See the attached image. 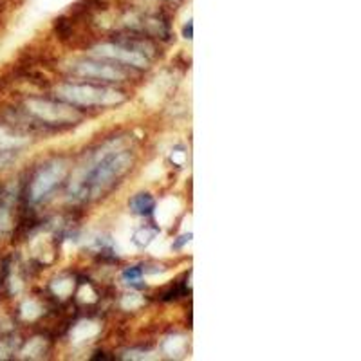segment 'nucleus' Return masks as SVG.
<instances>
[{
  "instance_id": "b1692460",
  "label": "nucleus",
  "mask_w": 361,
  "mask_h": 361,
  "mask_svg": "<svg viewBox=\"0 0 361 361\" xmlns=\"http://www.w3.org/2000/svg\"><path fill=\"white\" fill-rule=\"evenodd\" d=\"M11 219H9L8 209H0V230H9Z\"/></svg>"
},
{
  "instance_id": "f3484780",
  "label": "nucleus",
  "mask_w": 361,
  "mask_h": 361,
  "mask_svg": "<svg viewBox=\"0 0 361 361\" xmlns=\"http://www.w3.org/2000/svg\"><path fill=\"white\" fill-rule=\"evenodd\" d=\"M25 140H22V137H15V135L8 134V132H4L2 128H0V148H15V147H20V145H24Z\"/></svg>"
},
{
  "instance_id": "0eeeda50",
  "label": "nucleus",
  "mask_w": 361,
  "mask_h": 361,
  "mask_svg": "<svg viewBox=\"0 0 361 361\" xmlns=\"http://www.w3.org/2000/svg\"><path fill=\"white\" fill-rule=\"evenodd\" d=\"M180 209V201L176 197H166L157 204L156 208V221L161 226H170L172 221L176 219V215L179 214Z\"/></svg>"
},
{
  "instance_id": "2eb2a0df",
  "label": "nucleus",
  "mask_w": 361,
  "mask_h": 361,
  "mask_svg": "<svg viewBox=\"0 0 361 361\" xmlns=\"http://www.w3.org/2000/svg\"><path fill=\"white\" fill-rule=\"evenodd\" d=\"M45 350V341L42 338H33L22 350L24 357H38Z\"/></svg>"
},
{
  "instance_id": "39448f33",
  "label": "nucleus",
  "mask_w": 361,
  "mask_h": 361,
  "mask_svg": "<svg viewBox=\"0 0 361 361\" xmlns=\"http://www.w3.org/2000/svg\"><path fill=\"white\" fill-rule=\"evenodd\" d=\"M94 53L99 54V56L105 58H112V60H118V62L128 63V66L134 67H147L148 60L140 54L137 51H130V49H123V47H118V45L112 44H103L94 47Z\"/></svg>"
},
{
  "instance_id": "20e7f679",
  "label": "nucleus",
  "mask_w": 361,
  "mask_h": 361,
  "mask_svg": "<svg viewBox=\"0 0 361 361\" xmlns=\"http://www.w3.org/2000/svg\"><path fill=\"white\" fill-rule=\"evenodd\" d=\"M27 109L45 121H74L80 114L66 105H58L53 102H44V99H29Z\"/></svg>"
},
{
  "instance_id": "dca6fc26",
  "label": "nucleus",
  "mask_w": 361,
  "mask_h": 361,
  "mask_svg": "<svg viewBox=\"0 0 361 361\" xmlns=\"http://www.w3.org/2000/svg\"><path fill=\"white\" fill-rule=\"evenodd\" d=\"M145 305V300L140 293H127V295L121 298V307L127 309V311H134V309H140Z\"/></svg>"
},
{
  "instance_id": "f03ea898",
  "label": "nucleus",
  "mask_w": 361,
  "mask_h": 361,
  "mask_svg": "<svg viewBox=\"0 0 361 361\" xmlns=\"http://www.w3.org/2000/svg\"><path fill=\"white\" fill-rule=\"evenodd\" d=\"M62 99L80 105H116L123 102V94L118 90L96 89L90 85H62L56 89Z\"/></svg>"
},
{
  "instance_id": "412c9836",
  "label": "nucleus",
  "mask_w": 361,
  "mask_h": 361,
  "mask_svg": "<svg viewBox=\"0 0 361 361\" xmlns=\"http://www.w3.org/2000/svg\"><path fill=\"white\" fill-rule=\"evenodd\" d=\"M161 173H163V164H161V161H156V163H152L150 166H148V170L145 172V176H147L150 180H156V179H159Z\"/></svg>"
},
{
  "instance_id": "6e6552de",
  "label": "nucleus",
  "mask_w": 361,
  "mask_h": 361,
  "mask_svg": "<svg viewBox=\"0 0 361 361\" xmlns=\"http://www.w3.org/2000/svg\"><path fill=\"white\" fill-rule=\"evenodd\" d=\"M99 334V324L92 320H82L74 325L71 331V340L73 343H82V341H89Z\"/></svg>"
},
{
  "instance_id": "423d86ee",
  "label": "nucleus",
  "mask_w": 361,
  "mask_h": 361,
  "mask_svg": "<svg viewBox=\"0 0 361 361\" xmlns=\"http://www.w3.org/2000/svg\"><path fill=\"white\" fill-rule=\"evenodd\" d=\"M74 71L83 76H90V78L99 80H125V73L111 66H102V63L94 62H78L74 66Z\"/></svg>"
},
{
  "instance_id": "f257e3e1",
  "label": "nucleus",
  "mask_w": 361,
  "mask_h": 361,
  "mask_svg": "<svg viewBox=\"0 0 361 361\" xmlns=\"http://www.w3.org/2000/svg\"><path fill=\"white\" fill-rule=\"evenodd\" d=\"M132 157L127 152H116V150H105L103 154H99L98 161L92 169H89L85 172V176L82 179H76L71 190L78 193L85 192H98L99 188H103L105 185L112 183L116 177H119L125 170L130 166Z\"/></svg>"
},
{
  "instance_id": "9b49d317",
  "label": "nucleus",
  "mask_w": 361,
  "mask_h": 361,
  "mask_svg": "<svg viewBox=\"0 0 361 361\" xmlns=\"http://www.w3.org/2000/svg\"><path fill=\"white\" fill-rule=\"evenodd\" d=\"M154 204H156V201H154L152 195H148V193H137V195L130 201L132 212H135V214H140V215L152 212Z\"/></svg>"
},
{
  "instance_id": "9d476101",
  "label": "nucleus",
  "mask_w": 361,
  "mask_h": 361,
  "mask_svg": "<svg viewBox=\"0 0 361 361\" xmlns=\"http://www.w3.org/2000/svg\"><path fill=\"white\" fill-rule=\"evenodd\" d=\"M166 87H169V82H166V78H164V76L156 78V82H154L152 85L145 90V99H147V103H150V105H156V103L163 98L164 92H166Z\"/></svg>"
},
{
  "instance_id": "7ed1b4c3",
  "label": "nucleus",
  "mask_w": 361,
  "mask_h": 361,
  "mask_svg": "<svg viewBox=\"0 0 361 361\" xmlns=\"http://www.w3.org/2000/svg\"><path fill=\"white\" fill-rule=\"evenodd\" d=\"M66 172L67 166L63 161H56V163L49 164L47 169L42 170V172L35 177L33 185H31V199H33V201H40L42 197H45V195H47V193L66 177Z\"/></svg>"
},
{
  "instance_id": "5701e85b",
  "label": "nucleus",
  "mask_w": 361,
  "mask_h": 361,
  "mask_svg": "<svg viewBox=\"0 0 361 361\" xmlns=\"http://www.w3.org/2000/svg\"><path fill=\"white\" fill-rule=\"evenodd\" d=\"M172 163L177 164V166H183L186 163V152L185 150H176L172 154Z\"/></svg>"
},
{
  "instance_id": "1a4fd4ad",
  "label": "nucleus",
  "mask_w": 361,
  "mask_h": 361,
  "mask_svg": "<svg viewBox=\"0 0 361 361\" xmlns=\"http://www.w3.org/2000/svg\"><path fill=\"white\" fill-rule=\"evenodd\" d=\"M186 347H188V340L180 334H173L169 336L163 343V353L170 357H180L185 356Z\"/></svg>"
},
{
  "instance_id": "aec40b11",
  "label": "nucleus",
  "mask_w": 361,
  "mask_h": 361,
  "mask_svg": "<svg viewBox=\"0 0 361 361\" xmlns=\"http://www.w3.org/2000/svg\"><path fill=\"white\" fill-rule=\"evenodd\" d=\"M123 280L127 283H140L141 269H137V267H128L127 271H123Z\"/></svg>"
},
{
  "instance_id": "ddd939ff",
  "label": "nucleus",
  "mask_w": 361,
  "mask_h": 361,
  "mask_svg": "<svg viewBox=\"0 0 361 361\" xmlns=\"http://www.w3.org/2000/svg\"><path fill=\"white\" fill-rule=\"evenodd\" d=\"M51 289H53L54 295L60 296V298H67V296H71V293H73V289H74V280L73 279L54 280L53 286H51Z\"/></svg>"
},
{
  "instance_id": "f8f14e48",
  "label": "nucleus",
  "mask_w": 361,
  "mask_h": 361,
  "mask_svg": "<svg viewBox=\"0 0 361 361\" xmlns=\"http://www.w3.org/2000/svg\"><path fill=\"white\" fill-rule=\"evenodd\" d=\"M156 237L157 231L152 230V228H140V230L132 235V240H134V244L137 247H148Z\"/></svg>"
},
{
  "instance_id": "4be33fe9",
  "label": "nucleus",
  "mask_w": 361,
  "mask_h": 361,
  "mask_svg": "<svg viewBox=\"0 0 361 361\" xmlns=\"http://www.w3.org/2000/svg\"><path fill=\"white\" fill-rule=\"evenodd\" d=\"M127 357L130 360H154V353H140V350H132V353L127 354Z\"/></svg>"
},
{
  "instance_id": "6ab92c4d",
  "label": "nucleus",
  "mask_w": 361,
  "mask_h": 361,
  "mask_svg": "<svg viewBox=\"0 0 361 361\" xmlns=\"http://www.w3.org/2000/svg\"><path fill=\"white\" fill-rule=\"evenodd\" d=\"M78 298L82 300V302H85V304H92V302H96L94 289L90 288V286H82L78 291Z\"/></svg>"
},
{
  "instance_id": "4468645a",
  "label": "nucleus",
  "mask_w": 361,
  "mask_h": 361,
  "mask_svg": "<svg viewBox=\"0 0 361 361\" xmlns=\"http://www.w3.org/2000/svg\"><path fill=\"white\" fill-rule=\"evenodd\" d=\"M22 318L24 320H37L38 316L42 314V305L38 304L37 300H25L24 304H22Z\"/></svg>"
},
{
  "instance_id": "393cba45",
  "label": "nucleus",
  "mask_w": 361,
  "mask_h": 361,
  "mask_svg": "<svg viewBox=\"0 0 361 361\" xmlns=\"http://www.w3.org/2000/svg\"><path fill=\"white\" fill-rule=\"evenodd\" d=\"M185 37L192 38V22H188V24L185 25Z\"/></svg>"
},
{
  "instance_id": "a211bd4d",
  "label": "nucleus",
  "mask_w": 361,
  "mask_h": 361,
  "mask_svg": "<svg viewBox=\"0 0 361 361\" xmlns=\"http://www.w3.org/2000/svg\"><path fill=\"white\" fill-rule=\"evenodd\" d=\"M148 250H150V253H152V255L159 257V255H166V253H169L170 246L166 243H164V240L161 237H156L152 240V243H150Z\"/></svg>"
}]
</instances>
